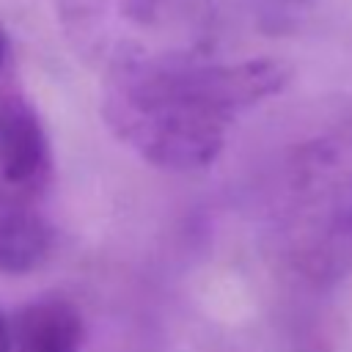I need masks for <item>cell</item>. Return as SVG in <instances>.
Wrapping results in <instances>:
<instances>
[{
    "label": "cell",
    "instance_id": "cell-1",
    "mask_svg": "<svg viewBox=\"0 0 352 352\" xmlns=\"http://www.w3.org/2000/svg\"><path fill=\"white\" fill-rule=\"evenodd\" d=\"M286 82L289 69L272 58L198 60L110 80L102 116L143 162L170 173H195L220 157L234 121Z\"/></svg>",
    "mask_w": 352,
    "mask_h": 352
},
{
    "label": "cell",
    "instance_id": "cell-4",
    "mask_svg": "<svg viewBox=\"0 0 352 352\" xmlns=\"http://www.w3.org/2000/svg\"><path fill=\"white\" fill-rule=\"evenodd\" d=\"M50 168L41 118L14 94H0V195L28 198Z\"/></svg>",
    "mask_w": 352,
    "mask_h": 352
},
{
    "label": "cell",
    "instance_id": "cell-7",
    "mask_svg": "<svg viewBox=\"0 0 352 352\" xmlns=\"http://www.w3.org/2000/svg\"><path fill=\"white\" fill-rule=\"evenodd\" d=\"M0 352H14V338H11V324L0 314Z\"/></svg>",
    "mask_w": 352,
    "mask_h": 352
},
{
    "label": "cell",
    "instance_id": "cell-8",
    "mask_svg": "<svg viewBox=\"0 0 352 352\" xmlns=\"http://www.w3.org/2000/svg\"><path fill=\"white\" fill-rule=\"evenodd\" d=\"M6 33H3V28H0V69H3V60H6Z\"/></svg>",
    "mask_w": 352,
    "mask_h": 352
},
{
    "label": "cell",
    "instance_id": "cell-5",
    "mask_svg": "<svg viewBox=\"0 0 352 352\" xmlns=\"http://www.w3.org/2000/svg\"><path fill=\"white\" fill-rule=\"evenodd\" d=\"M11 338L14 352H80L85 344V322L74 302L41 297L16 314Z\"/></svg>",
    "mask_w": 352,
    "mask_h": 352
},
{
    "label": "cell",
    "instance_id": "cell-2",
    "mask_svg": "<svg viewBox=\"0 0 352 352\" xmlns=\"http://www.w3.org/2000/svg\"><path fill=\"white\" fill-rule=\"evenodd\" d=\"M275 236L305 283L336 286L352 275V121L302 140L289 154Z\"/></svg>",
    "mask_w": 352,
    "mask_h": 352
},
{
    "label": "cell",
    "instance_id": "cell-6",
    "mask_svg": "<svg viewBox=\"0 0 352 352\" xmlns=\"http://www.w3.org/2000/svg\"><path fill=\"white\" fill-rule=\"evenodd\" d=\"M52 250V228L28 198L0 195V272L36 270Z\"/></svg>",
    "mask_w": 352,
    "mask_h": 352
},
{
    "label": "cell",
    "instance_id": "cell-3",
    "mask_svg": "<svg viewBox=\"0 0 352 352\" xmlns=\"http://www.w3.org/2000/svg\"><path fill=\"white\" fill-rule=\"evenodd\" d=\"M63 38L107 82L198 63L212 44V0H55Z\"/></svg>",
    "mask_w": 352,
    "mask_h": 352
}]
</instances>
